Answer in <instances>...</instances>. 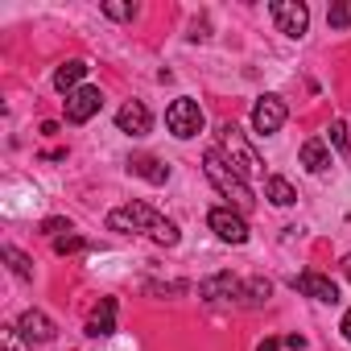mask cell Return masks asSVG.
I'll use <instances>...</instances> for the list:
<instances>
[{"label":"cell","mask_w":351,"mask_h":351,"mask_svg":"<svg viewBox=\"0 0 351 351\" xmlns=\"http://www.w3.org/2000/svg\"><path fill=\"white\" fill-rule=\"evenodd\" d=\"M5 261H9V269L21 277V281H34V261L21 252V248H13V244H5Z\"/></svg>","instance_id":"obj_18"},{"label":"cell","mask_w":351,"mask_h":351,"mask_svg":"<svg viewBox=\"0 0 351 351\" xmlns=\"http://www.w3.org/2000/svg\"><path fill=\"white\" fill-rule=\"evenodd\" d=\"M285 347H293V351H302V347H306V339H302V335H289V339H285Z\"/></svg>","instance_id":"obj_26"},{"label":"cell","mask_w":351,"mask_h":351,"mask_svg":"<svg viewBox=\"0 0 351 351\" xmlns=\"http://www.w3.org/2000/svg\"><path fill=\"white\" fill-rule=\"evenodd\" d=\"M54 252L66 256V252H83V236H58L54 240Z\"/></svg>","instance_id":"obj_23"},{"label":"cell","mask_w":351,"mask_h":351,"mask_svg":"<svg viewBox=\"0 0 351 351\" xmlns=\"http://www.w3.org/2000/svg\"><path fill=\"white\" fill-rule=\"evenodd\" d=\"M219 153L236 165V173H240V178L248 182V178H261V173H265V161H261V153L248 145V136L228 120V124H219Z\"/></svg>","instance_id":"obj_3"},{"label":"cell","mask_w":351,"mask_h":351,"mask_svg":"<svg viewBox=\"0 0 351 351\" xmlns=\"http://www.w3.org/2000/svg\"><path fill=\"white\" fill-rule=\"evenodd\" d=\"M83 75H87V62H83V58H71V62H62V66L54 71V87H58L62 95H71V91L83 87Z\"/></svg>","instance_id":"obj_16"},{"label":"cell","mask_w":351,"mask_h":351,"mask_svg":"<svg viewBox=\"0 0 351 351\" xmlns=\"http://www.w3.org/2000/svg\"><path fill=\"white\" fill-rule=\"evenodd\" d=\"M0 347H5V351H25V347L17 343V326H9L5 335H0Z\"/></svg>","instance_id":"obj_25"},{"label":"cell","mask_w":351,"mask_h":351,"mask_svg":"<svg viewBox=\"0 0 351 351\" xmlns=\"http://www.w3.org/2000/svg\"><path fill=\"white\" fill-rule=\"evenodd\" d=\"M326 21H330V29H351V0L330 5V9H326Z\"/></svg>","instance_id":"obj_20"},{"label":"cell","mask_w":351,"mask_h":351,"mask_svg":"<svg viewBox=\"0 0 351 351\" xmlns=\"http://www.w3.org/2000/svg\"><path fill=\"white\" fill-rule=\"evenodd\" d=\"M298 157H302V165H306L310 173H326V169H330V145H326L322 136H310Z\"/></svg>","instance_id":"obj_14"},{"label":"cell","mask_w":351,"mask_h":351,"mask_svg":"<svg viewBox=\"0 0 351 351\" xmlns=\"http://www.w3.org/2000/svg\"><path fill=\"white\" fill-rule=\"evenodd\" d=\"M343 339H347V343H351V310H347V314H343Z\"/></svg>","instance_id":"obj_28"},{"label":"cell","mask_w":351,"mask_h":351,"mask_svg":"<svg viewBox=\"0 0 351 351\" xmlns=\"http://www.w3.org/2000/svg\"><path fill=\"white\" fill-rule=\"evenodd\" d=\"M17 335H21L25 343H54L58 326H54L50 314H42V310H25V314L17 318Z\"/></svg>","instance_id":"obj_11"},{"label":"cell","mask_w":351,"mask_h":351,"mask_svg":"<svg viewBox=\"0 0 351 351\" xmlns=\"http://www.w3.org/2000/svg\"><path fill=\"white\" fill-rule=\"evenodd\" d=\"M108 228H112V232H124V236H149V240L161 244V248H173V244L182 240V236H178V223L165 219V215H157L149 203L116 207V211L108 215Z\"/></svg>","instance_id":"obj_1"},{"label":"cell","mask_w":351,"mask_h":351,"mask_svg":"<svg viewBox=\"0 0 351 351\" xmlns=\"http://www.w3.org/2000/svg\"><path fill=\"white\" fill-rule=\"evenodd\" d=\"M293 289H298V293H306V298H314V302H326V306H335V302H339V285H335L330 277L314 273V269L298 273V277H293Z\"/></svg>","instance_id":"obj_10"},{"label":"cell","mask_w":351,"mask_h":351,"mask_svg":"<svg viewBox=\"0 0 351 351\" xmlns=\"http://www.w3.org/2000/svg\"><path fill=\"white\" fill-rule=\"evenodd\" d=\"M244 293V281L236 273H211L207 281H199V298L203 302H232Z\"/></svg>","instance_id":"obj_9"},{"label":"cell","mask_w":351,"mask_h":351,"mask_svg":"<svg viewBox=\"0 0 351 351\" xmlns=\"http://www.w3.org/2000/svg\"><path fill=\"white\" fill-rule=\"evenodd\" d=\"M248 306H265L269 298H273V285L265 281V277H252V281H244V293H240Z\"/></svg>","instance_id":"obj_19"},{"label":"cell","mask_w":351,"mask_h":351,"mask_svg":"<svg viewBox=\"0 0 351 351\" xmlns=\"http://www.w3.org/2000/svg\"><path fill=\"white\" fill-rule=\"evenodd\" d=\"M128 169L136 173V178L153 182V186H165V182H169V165H165V161H157V157H132V161H128Z\"/></svg>","instance_id":"obj_15"},{"label":"cell","mask_w":351,"mask_h":351,"mask_svg":"<svg viewBox=\"0 0 351 351\" xmlns=\"http://www.w3.org/2000/svg\"><path fill=\"white\" fill-rule=\"evenodd\" d=\"M62 104H66V124H87V120L104 108V91H99V87H79V91H71Z\"/></svg>","instance_id":"obj_8"},{"label":"cell","mask_w":351,"mask_h":351,"mask_svg":"<svg viewBox=\"0 0 351 351\" xmlns=\"http://www.w3.org/2000/svg\"><path fill=\"white\" fill-rule=\"evenodd\" d=\"M265 199H269L273 207H293V203H298V191L289 186V178L269 173V178H265Z\"/></svg>","instance_id":"obj_17"},{"label":"cell","mask_w":351,"mask_h":351,"mask_svg":"<svg viewBox=\"0 0 351 351\" xmlns=\"http://www.w3.org/2000/svg\"><path fill=\"white\" fill-rule=\"evenodd\" d=\"M269 13H273L277 34H285V38H306V29H310V9L302 5V0H273Z\"/></svg>","instance_id":"obj_5"},{"label":"cell","mask_w":351,"mask_h":351,"mask_svg":"<svg viewBox=\"0 0 351 351\" xmlns=\"http://www.w3.org/2000/svg\"><path fill=\"white\" fill-rule=\"evenodd\" d=\"M104 17H112V21H132V17H136V5H120V0H104Z\"/></svg>","instance_id":"obj_22"},{"label":"cell","mask_w":351,"mask_h":351,"mask_svg":"<svg viewBox=\"0 0 351 351\" xmlns=\"http://www.w3.org/2000/svg\"><path fill=\"white\" fill-rule=\"evenodd\" d=\"M285 120H289V108H285V99H281V95H261V99L252 104V128H256L261 136L281 132V128H285Z\"/></svg>","instance_id":"obj_6"},{"label":"cell","mask_w":351,"mask_h":351,"mask_svg":"<svg viewBox=\"0 0 351 351\" xmlns=\"http://www.w3.org/2000/svg\"><path fill=\"white\" fill-rule=\"evenodd\" d=\"M256 351H281V339H265V343H261Z\"/></svg>","instance_id":"obj_27"},{"label":"cell","mask_w":351,"mask_h":351,"mask_svg":"<svg viewBox=\"0 0 351 351\" xmlns=\"http://www.w3.org/2000/svg\"><path fill=\"white\" fill-rule=\"evenodd\" d=\"M343 273H347V281H351V252L343 256Z\"/></svg>","instance_id":"obj_29"},{"label":"cell","mask_w":351,"mask_h":351,"mask_svg":"<svg viewBox=\"0 0 351 351\" xmlns=\"http://www.w3.org/2000/svg\"><path fill=\"white\" fill-rule=\"evenodd\" d=\"M326 145H335V149L351 161V136H347V124H343V120H335V124H330V141H326Z\"/></svg>","instance_id":"obj_21"},{"label":"cell","mask_w":351,"mask_h":351,"mask_svg":"<svg viewBox=\"0 0 351 351\" xmlns=\"http://www.w3.org/2000/svg\"><path fill=\"white\" fill-rule=\"evenodd\" d=\"M87 335H91V339H108V335H116V298H99L95 314L87 318Z\"/></svg>","instance_id":"obj_13"},{"label":"cell","mask_w":351,"mask_h":351,"mask_svg":"<svg viewBox=\"0 0 351 351\" xmlns=\"http://www.w3.org/2000/svg\"><path fill=\"white\" fill-rule=\"evenodd\" d=\"M207 223H211V232L223 240V244H248V219L240 215V211H232V207H215L211 215H207Z\"/></svg>","instance_id":"obj_7"},{"label":"cell","mask_w":351,"mask_h":351,"mask_svg":"<svg viewBox=\"0 0 351 351\" xmlns=\"http://www.w3.org/2000/svg\"><path fill=\"white\" fill-rule=\"evenodd\" d=\"M116 128H120L124 136H145V132L153 128V116H149V108H145L141 99H128V104L116 112Z\"/></svg>","instance_id":"obj_12"},{"label":"cell","mask_w":351,"mask_h":351,"mask_svg":"<svg viewBox=\"0 0 351 351\" xmlns=\"http://www.w3.org/2000/svg\"><path fill=\"white\" fill-rule=\"evenodd\" d=\"M165 128L178 136V141H191V136H199L203 132V108L195 104V99H173L169 108H165Z\"/></svg>","instance_id":"obj_4"},{"label":"cell","mask_w":351,"mask_h":351,"mask_svg":"<svg viewBox=\"0 0 351 351\" xmlns=\"http://www.w3.org/2000/svg\"><path fill=\"white\" fill-rule=\"evenodd\" d=\"M42 232H46V236H62V232H71V219H46Z\"/></svg>","instance_id":"obj_24"},{"label":"cell","mask_w":351,"mask_h":351,"mask_svg":"<svg viewBox=\"0 0 351 351\" xmlns=\"http://www.w3.org/2000/svg\"><path fill=\"white\" fill-rule=\"evenodd\" d=\"M203 169H207V178H211V186L228 199V207L232 211H240V215H248L252 207H256V195H252V186L236 173V165L219 153V145L215 149H207L203 153Z\"/></svg>","instance_id":"obj_2"}]
</instances>
